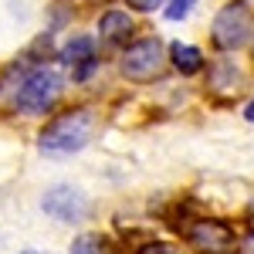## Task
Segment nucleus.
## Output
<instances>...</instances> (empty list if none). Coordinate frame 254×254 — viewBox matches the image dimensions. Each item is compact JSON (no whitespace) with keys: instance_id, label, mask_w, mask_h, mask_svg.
Masks as SVG:
<instances>
[{"instance_id":"2eb2a0df","label":"nucleus","mask_w":254,"mask_h":254,"mask_svg":"<svg viewBox=\"0 0 254 254\" xmlns=\"http://www.w3.org/2000/svg\"><path fill=\"white\" fill-rule=\"evenodd\" d=\"M244 116H248V122H254V102L248 105V109H244Z\"/></svg>"},{"instance_id":"f8f14e48","label":"nucleus","mask_w":254,"mask_h":254,"mask_svg":"<svg viewBox=\"0 0 254 254\" xmlns=\"http://www.w3.org/2000/svg\"><path fill=\"white\" fill-rule=\"evenodd\" d=\"M139 254H183L176 244H163V241H156V244H146Z\"/></svg>"},{"instance_id":"1a4fd4ad","label":"nucleus","mask_w":254,"mask_h":254,"mask_svg":"<svg viewBox=\"0 0 254 254\" xmlns=\"http://www.w3.org/2000/svg\"><path fill=\"white\" fill-rule=\"evenodd\" d=\"M170 58H173L180 75H196V71L203 68V55L196 51L193 44H180V41L170 44Z\"/></svg>"},{"instance_id":"f257e3e1","label":"nucleus","mask_w":254,"mask_h":254,"mask_svg":"<svg viewBox=\"0 0 254 254\" xmlns=\"http://www.w3.org/2000/svg\"><path fill=\"white\" fill-rule=\"evenodd\" d=\"M95 126H98V116L92 109H71V112H61L55 116L44 129H41V153L48 156H71L85 149L92 136H95Z\"/></svg>"},{"instance_id":"20e7f679","label":"nucleus","mask_w":254,"mask_h":254,"mask_svg":"<svg viewBox=\"0 0 254 254\" xmlns=\"http://www.w3.org/2000/svg\"><path fill=\"white\" fill-rule=\"evenodd\" d=\"M163 61H166L163 58V44L156 38H142V41L126 48V55H122V75L132 81H149L163 71Z\"/></svg>"},{"instance_id":"4468645a","label":"nucleus","mask_w":254,"mask_h":254,"mask_svg":"<svg viewBox=\"0 0 254 254\" xmlns=\"http://www.w3.org/2000/svg\"><path fill=\"white\" fill-rule=\"evenodd\" d=\"M241 254H254V227L244 234V241H241Z\"/></svg>"},{"instance_id":"dca6fc26","label":"nucleus","mask_w":254,"mask_h":254,"mask_svg":"<svg viewBox=\"0 0 254 254\" xmlns=\"http://www.w3.org/2000/svg\"><path fill=\"white\" fill-rule=\"evenodd\" d=\"M24 254H34V251H24Z\"/></svg>"},{"instance_id":"9b49d317","label":"nucleus","mask_w":254,"mask_h":254,"mask_svg":"<svg viewBox=\"0 0 254 254\" xmlns=\"http://www.w3.org/2000/svg\"><path fill=\"white\" fill-rule=\"evenodd\" d=\"M196 0H170V7H166V17L170 20H183L190 10H193Z\"/></svg>"},{"instance_id":"39448f33","label":"nucleus","mask_w":254,"mask_h":254,"mask_svg":"<svg viewBox=\"0 0 254 254\" xmlns=\"http://www.w3.org/2000/svg\"><path fill=\"white\" fill-rule=\"evenodd\" d=\"M187 241L203 254H231L234 251V231H231L224 220H214V217L193 220V224L187 227Z\"/></svg>"},{"instance_id":"6e6552de","label":"nucleus","mask_w":254,"mask_h":254,"mask_svg":"<svg viewBox=\"0 0 254 254\" xmlns=\"http://www.w3.org/2000/svg\"><path fill=\"white\" fill-rule=\"evenodd\" d=\"M98 34L109 41V44H122V41H129V34H132V17L126 10H105L102 20H98Z\"/></svg>"},{"instance_id":"f03ea898","label":"nucleus","mask_w":254,"mask_h":254,"mask_svg":"<svg viewBox=\"0 0 254 254\" xmlns=\"http://www.w3.org/2000/svg\"><path fill=\"white\" fill-rule=\"evenodd\" d=\"M61 75L55 68H34L27 78L20 81L17 95H14V109L27 112V116H38V112H48L55 105V98L61 95Z\"/></svg>"},{"instance_id":"ddd939ff","label":"nucleus","mask_w":254,"mask_h":254,"mask_svg":"<svg viewBox=\"0 0 254 254\" xmlns=\"http://www.w3.org/2000/svg\"><path fill=\"white\" fill-rule=\"evenodd\" d=\"M132 10H139V14H149V10H156V7H163V0H126Z\"/></svg>"},{"instance_id":"7ed1b4c3","label":"nucleus","mask_w":254,"mask_h":254,"mask_svg":"<svg viewBox=\"0 0 254 254\" xmlns=\"http://www.w3.org/2000/svg\"><path fill=\"white\" fill-rule=\"evenodd\" d=\"M251 38V10L244 0H231L214 17V44L220 51H234Z\"/></svg>"},{"instance_id":"423d86ee","label":"nucleus","mask_w":254,"mask_h":254,"mask_svg":"<svg viewBox=\"0 0 254 254\" xmlns=\"http://www.w3.org/2000/svg\"><path fill=\"white\" fill-rule=\"evenodd\" d=\"M41 207H44V214H51L55 220H64V224L81 220L85 210H88L81 190H75V187H51L44 193V200H41Z\"/></svg>"},{"instance_id":"0eeeda50","label":"nucleus","mask_w":254,"mask_h":254,"mask_svg":"<svg viewBox=\"0 0 254 254\" xmlns=\"http://www.w3.org/2000/svg\"><path fill=\"white\" fill-rule=\"evenodd\" d=\"M61 61L75 68V78H78V81H85L92 71H95V64H98V58H95V41L88 38V34L71 38L68 44H64V51H61Z\"/></svg>"},{"instance_id":"9d476101","label":"nucleus","mask_w":254,"mask_h":254,"mask_svg":"<svg viewBox=\"0 0 254 254\" xmlns=\"http://www.w3.org/2000/svg\"><path fill=\"white\" fill-rule=\"evenodd\" d=\"M71 254H109L105 251V241L95 234H81L75 244H71Z\"/></svg>"}]
</instances>
